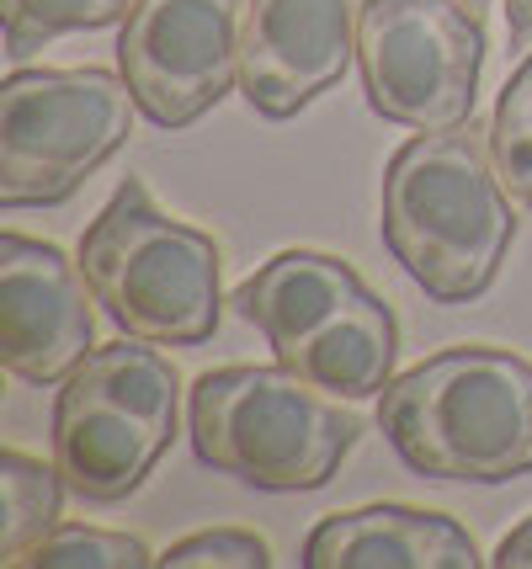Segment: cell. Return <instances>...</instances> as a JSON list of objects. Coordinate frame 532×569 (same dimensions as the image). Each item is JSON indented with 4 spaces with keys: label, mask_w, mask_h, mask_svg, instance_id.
<instances>
[{
    "label": "cell",
    "mask_w": 532,
    "mask_h": 569,
    "mask_svg": "<svg viewBox=\"0 0 532 569\" xmlns=\"http://www.w3.org/2000/svg\"><path fill=\"white\" fill-rule=\"evenodd\" d=\"M383 246L436 303L480 298L511 250L516 219L490 133L474 118L410 139L383 171Z\"/></svg>",
    "instance_id": "cell-1"
},
{
    "label": "cell",
    "mask_w": 532,
    "mask_h": 569,
    "mask_svg": "<svg viewBox=\"0 0 532 569\" xmlns=\"http://www.w3.org/2000/svg\"><path fill=\"white\" fill-rule=\"evenodd\" d=\"M389 447L426 479L506 485L532 473V362L501 347H453L389 378Z\"/></svg>",
    "instance_id": "cell-2"
},
{
    "label": "cell",
    "mask_w": 532,
    "mask_h": 569,
    "mask_svg": "<svg viewBox=\"0 0 532 569\" xmlns=\"http://www.w3.org/2000/svg\"><path fill=\"white\" fill-rule=\"evenodd\" d=\"M219 246L154 208L144 181H123L80 234V272L107 320L154 347H198L219 330Z\"/></svg>",
    "instance_id": "cell-3"
},
{
    "label": "cell",
    "mask_w": 532,
    "mask_h": 569,
    "mask_svg": "<svg viewBox=\"0 0 532 569\" xmlns=\"http://www.w3.org/2000/svg\"><path fill=\"white\" fill-rule=\"evenodd\" d=\"M234 315L261 330L282 368L341 399L383 395L400 325L362 277L325 250H282L234 288Z\"/></svg>",
    "instance_id": "cell-4"
},
{
    "label": "cell",
    "mask_w": 532,
    "mask_h": 569,
    "mask_svg": "<svg viewBox=\"0 0 532 569\" xmlns=\"http://www.w3.org/2000/svg\"><path fill=\"white\" fill-rule=\"evenodd\" d=\"M187 431L208 469L288 496L330 485L362 426L341 395L278 362L203 372L187 399Z\"/></svg>",
    "instance_id": "cell-5"
},
{
    "label": "cell",
    "mask_w": 532,
    "mask_h": 569,
    "mask_svg": "<svg viewBox=\"0 0 532 569\" xmlns=\"http://www.w3.org/2000/svg\"><path fill=\"white\" fill-rule=\"evenodd\" d=\"M181 372L154 341L97 347L53 399V463L91 506L128 500L177 437Z\"/></svg>",
    "instance_id": "cell-6"
},
{
    "label": "cell",
    "mask_w": 532,
    "mask_h": 569,
    "mask_svg": "<svg viewBox=\"0 0 532 569\" xmlns=\"http://www.w3.org/2000/svg\"><path fill=\"white\" fill-rule=\"evenodd\" d=\"M133 91L112 70H17L0 86V208L76 198L133 133Z\"/></svg>",
    "instance_id": "cell-7"
},
{
    "label": "cell",
    "mask_w": 532,
    "mask_h": 569,
    "mask_svg": "<svg viewBox=\"0 0 532 569\" xmlns=\"http://www.w3.org/2000/svg\"><path fill=\"white\" fill-rule=\"evenodd\" d=\"M480 0H368L357 70L383 123L442 133L474 118L484 70Z\"/></svg>",
    "instance_id": "cell-8"
},
{
    "label": "cell",
    "mask_w": 532,
    "mask_h": 569,
    "mask_svg": "<svg viewBox=\"0 0 532 569\" xmlns=\"http://www.w3.org/2000/svg\"><path fill=\"white\" fill-rule=\"evenodd\" d=\"M245 0H133L118 70L154 128H187L240 80Z\"/></svg>",
    "instance_id": "cell-9"
},
{
    "label": "cell",
    "mask_w": 532,
    "mask_h": 569,
    "mask_svg": "<svg viewBox=\"0 0 532 569\" xmlns=\"http://www.w3.org/2000/svg\"><path fill=\"white\" fill-rule=\"evenodd\" d=\"M91 282L59 246L0 234V362L27 383H64L97 351Z\"/></svg>",
    "instance_id": "cell-10"
},
{
    "label": "cell",
    "mask_w": 532,
    "mask_h": 569,
    "mask_svg": "<svg viewBox=\"0 0 532 569\" xmlns=\"http://www.w3.org/2000/svg\"><path fill=\"white\" fill-rule=\"evenodd\" d=\"M368 0H245L240 91L261 118H293L357 59Z\"/></svg>",
    "instance_id": "cell-11"
},
{
    "label": "cell",
    "mask_w": 532,
    "mask_h": 569,
    "mask_svg": "<svg viewBox=\"0 0 532 569\" xmlns=\"http://www.w3.org/2000/svg\"><path fill=\"white\" fill-rule=\"evenodd\" d=\"M309 569H474L480 548L469 527L415 506L335 511L304 538Z\"/></svg>",
    "instance_id": "cell-12"
},
{
    "label": "cell",
    "mask_w": 532,
    "mask_h": 569,
    "mask_svg": "<svg viewBox=\"0 0 532 569\" xmlns=\"http://www.w3.org/2000/svg\"><path fill=\"white\" fill-rule=\"evenodd\" d=\"M64 473L59 463H38L17 447L0 452V565L11 569L43 532L59 527V500H64Z\"/></svg>",
    "instance_id": "cell-13"
},
{
    "label": "cell",
    "mask_w": 532,
    "mask_h": 569,
    "mask_svg": "<svg viewBox=\"0 0 532 569\" xmlns=\"http://www.w3.org/2000/svg\"><path fill=\"white\" fill-rule=\"evenodd\" d=\"M6 6V53L27 59L64 32H97L133 11V0H0Z\"/></svg>",
    "instance_id": "cell-14"
},
{
    "label": "cell",
    "mask_w": 532,
    "mask_h": 569,
    "mask_svg": "<svg viewBox=\"0 0 532 569\" xmlns=\"http://www.w3.org/2000/svg\"><path fill=\"white\" fill-rule=\"evenodd\" d=\"M22 565H32V569H144V565H154V553L139 538H128V532L70 521V527L43 532L11 569H22Z\"/></svg>",
    "instance_id": "cell-15"
},
{
    "label": "cell",
    "mask_w": 532,
    "mask_h": 569,
    "mask_svg": "<svg viewBox=\"0 0 532 569\" xmlns=\"http://www.w3.org/2000/svg\"><path fill=\"white\" fill-rule=\"evenodd\" d=\"M490 154H495V171L506 181V192L522 208H532V53L516 64V74L506 80V91L495 101Z\"/></svg>",
    "instance_id": "cell-16"
},
{
    "label": "cell",
    "mask_w": 532,
    "mask_h": 569,
    "mask_svg": "<svg viewBox=\"0 0 532 569\" xmlns=\"http://www.w3.org/2000/svg\"><path fill=\"white\" fill-rule=\"evenodd\" d=\"M160 569H261L272 565V548L255 532H240V527H213V532H192L171 543L160 559Z\"/></svg>",
    "instance_id": "cell-17"
},
{
    "label": "cell",
    "mask_w": 532,
    "mask_h": 569,
    "mask_svg": "<svg viewBox=\"0 0 532 569\" xmlns=\"http://www.w3.org/2000/svg\"><path fill=\"white\" fill-rule=\"evenodd\" d=\"M490 565L501 569H532V517L522 521V527H511L506 538H501V548H495V559Z\"/></svg>",
    "instance_id": "cell-18"
},
{
    "label": "cell",
    "mask_w": 532,
    "mask_h": 569,
    "mask_svg": "<svg viewBox=\"0 0 532 569\" xmlns=\"http://www.w3.org/2000/svg\"><path fill=\"white\" fill-rule=\"evenodd\" d=\"M506 27L516 43H532V0H506Z\"/></svg>",
    "instance_id": "cell-19"
}]
</instances>
